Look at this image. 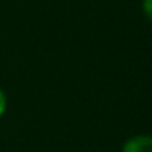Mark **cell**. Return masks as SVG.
Wrapping results in <instances>:
<instances>
[{
  "label": "cell",
  "mask_w": 152,
  "mask_h": 152,
  "mask_svg": "<svg viewBox=\"0 0 152 152\" xmlns=\"http://www.w3.org/2000/svg\"><path fill=\"white\" fill-rule=\"evenodd\" d=\"M121 152H152V136L137 134L123 144Z\"/></svg>",
  "instance_id": "cell-1"
},
{
  "label": "cell",
  "mask_w": 152,
  "mask_h": 152,
  "mask_svg": "<svg viewBox=\"0 0 152 152\" xmlns=\"http://www.w3.org/2000/svg\"><path fill=\"white\" fill-rule=\"evenodd\" d=\"M142 10H144L145 17L152 21V0H144L142 2Z\"/></svg>",
  "instance_id": "cell-2"
},
{
  "label": "cell",
  "mask_w": 152,
  "mask_h": 152,
  "mask_svg": "<svg viewBox=\"0 0 152 152\" xmlns=\"http://www.w3.org/2000/svg\"><path fill=\"white\" fill-rule=\"evenodd\" d=\"M5 111H7V96L0 90V118L5 115Z\"/></svg>",
  "instance_id": "cell-3"
}]
</instances>
